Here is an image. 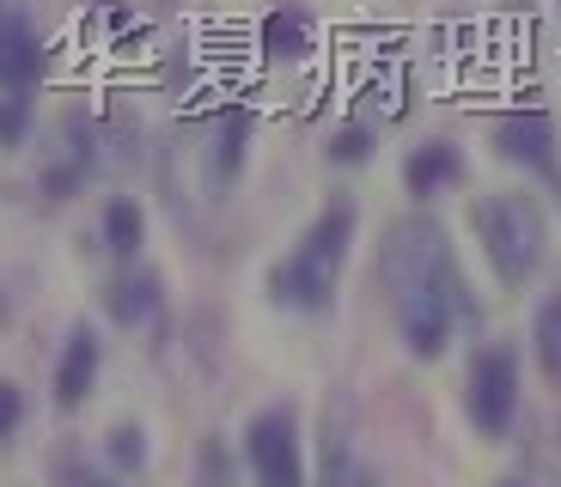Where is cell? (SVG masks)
I'll return each mask as SVG.
<instances>
[{
    "label": "cell",
    "mask_w": 561,
    "mask_h": 487,
    "mask_svg": "<svg viewBox=\"0 0 561 487\" xmlns=\"http://www.w3.org/2000/svg\"><path fill=\"white\" fill-rule=\"evenodd\" d=\"M379 275H385V292H391L403 348L415 353V360H439V353L451 348L458 323L470 317V287H463V275H458L446 225L427 220V213L397 220L391 232H385Z\"/></svg>",
    "instance_id": "cell-1"
},
{
    "label": "cell",
    "mask_w": 561,
    "mask_h": 487,
    "mask_svg": "<svg viewBox=\"0 0 561 487\" xmlns=\"http://www.w3.org/2000/svg\"><path fill=\"white\" fill-rule=\"evenodd\" d=\"M348 244H354V201H330L318 220L299 232V244L268 268V292L294 311H330L342 287V268H348Z\"/></svg>",
    "instance_id": "cell-2"
},
{
    "label": "cell",
    "mask_w": 561,
    "mask_h": 487,
    "mask_svg": "<svg viewBox=\"0 0 561 487\" xmlns=\"http://www.w3.org/2000/svg\"><path fill=\"white\" fill-rule=\"evenodd\" d=\"M470 220H477V244L489 256L494 280L501 287H525L537 275V263H543V244H549L543 208L519 189H501V195H482Z\"/></svg>",
    "instance_id": "cell-3"
},
{
    "label": "cell",
    "mask_w": 561,
    "mask_h": 487,
    "mask_svg": "<svg viewBox=\"0 0 561 487\" xmlns=\"http://www.w3.org/2000/svg\"><path fill=\"white\" fill-rule=\"evenodd\" d=\"M463 415L482 439H506L513 415H519V353L494 341V348H477L470 360V384H463Z\"/></svg>",
    "instance_id": "cell-4"
},
{
    "label": "cell",
    "mask_w": 561,
    "mask_h": 487,
    "mask_svg": "<svg viewBox=\"0 0 561 487\" xmlns=\"http://www.w3.org/2000/svg\"><path fill=\"white\" fill-rule=\"evenodd\" d=\"M244 469L256 487H306V445H299V415L287 403L251 415L244 427Z\"/></svg>",
    "instance_id": "cell-5"
},
{
    "label": "cell",
    "mask_w": 561,
    "mask_h": 487,
    "mask_svg": "<svg viewBox=\"0 0 561 487\" xmlns=\"http://www.w3.org/2000/svg\"><path fill=\"white\" fill-rule=\"evenodd\" d=\"M494 147H501V159L537 171V177L561 195V147H556L549 111H506L501 123H494Z\"/></svg>",
    "instance_id": "cell-6"
},
{
    "label": "cell",
    "mask_w": 561,
    "mask_h": 487,
    "mask_svg": "<svg viewBox=\"0 0 561 487\" xmlns=\"http://www.w3.org/2000/svg\"><path fill=\"white\" fill-rule=\"evenodd\" d=\"M43 68H49L43 31L19 0H0V92H37Z\"/></svg>",
    "instance_id": "cell-7"
},
{
    "label": "cell",
    "mask_w": 561,
    "mask_h": 487,
    "mask_svg": "<svg viewBox=\"0 0 561 487\" xmlns=\"http://www.w3.org/2000/svg\"><path fill=\"white\" fill-rule=\"evenodd\" d=\"M92 171H99V140H92L85 116H68V123H61V140H56V159L43 165V195H49V201H73Z\"/></svg>",
    "instance_id": "cell-8"
},
{
    "label": "cell",
    "mask_w": 561,
    "mask_h": 487,
    "mask_svg": "<svg viewBox=\"0 0 561 487\" xmlns=\"http://www.w3.org/2000/svg\"><path fill=\"white\" fill-rule=\"evenodd\" d=\"M99 372H104V348H99V329L92 323H73L68 348L56 360V403L61 408H80L92 390H99Z\"/></svg>",
    "instance_id": "cell-9"
},
{
    "label": "cell",
    "mask_w": 561,
    "mask_h": 487,
    "mask_svg": "<svg viewBox=\"0 0 561 487\" xmlns=\"http://www.w3.org/2000/svg\"><path fill=\"white\" fill-rule=\"evenodd\" d=\"M244 153H251V111H220L208 128V189H214V201L239 183Z\"/></svg>",
    "instance_id": "cell-10"
},
{
    "label": "cell",
    "mask_w": 561,
    "mask_h": 487,
    "mask_svg": "<svg viewBox=\"0 0 561 487\" xmlns=\"http://www.w3.org/2000/svg\"><path fill=\"white\" fill-rule=\"evenodd\" d=\"M159 305H165V280H159L153 268L116 275L111 287H104V311H111V323H123V329H140L147 317H159Z\"/></svg>",
    "instance_id": "cell-11"
},
{
    "label": "cell",
    "mask_w": 561,
    "mask_h": 487,
    "mask_svg": "<svg viewBox=\"0 0 561 487\" xmlns=\"http://www.w3.org/2000/svg\"><path fill=\"white\" fill-rule=\"evenodd\" d=\"M458 177H463V153L451 147V140H427V147H415V153H409V165H403V189L415 195V201L451 189Z\"/></svg>",
    "instance_id": "cell-12"
},
{
    "label": "cell",
    "mask_w": 561,
    "mask_h": 487,
    "mask_svg": "<svg viewBox=\"0 0 561 487\" xmlns=\"http://www.w3.org/2000/svg\"><path fill=\"white\" fill-rule=\"evenodd\" d=\"M263 49L275 61L311 56V13H299V7H275V13L263 19Z\"/></svg>",
    "instance_id": "cell-13"
},
{
    "label": "cell",
    "mask_w": 561,
    "mask_h": 487,
    "mask_svg": "<svg viewBox=\"0 0 561 487\" xmlns=\"http://www.w3.org/2000/svg\"><path fill=\"white\" fill-rule=\"evenodd\" d=\"M140 244H147V220H140V208L128 195H116L111 208H104V251H111L116 263H135Z\"/></svg>",
    "instance_id": "cell-14"
},
{
    "label": "cell",
    "mask_w": 561,
    "mask_h": 487,
    "mask_svg": "<svg viewBox=\"0 0 561 487\" xmlns=\"http://www.w3.org/2000/svg\"><path fill=\"white\" fill-rule=\"evenodd\" d=\"M531 341H537V366H543V378L561 384V292H549L543 305H537Z\"/></svg>",
    "instance_id": "cell-15"
},
{
    "label": "cell",
    "mask_w": 561,
    "mask_h": 487,
    "mask_svg": "<svg viewBox=\"0 0 561 487\" xmlns=\"http://www.w3.org/2000/svg\"><path fill=\"white\" fill-rule=\"evenodd\" d=\"M190 482H196V487H232V482H239V475H232V451H226L214 432L196 445V469H190Z\"/></svg>",
    "instance_id": "cell-16"
},
{
    "label": "cell",
    "mask_w": 561,
    "mask_h": 487,
    "mask_svg": "<svg viewBox=\"0 0 561 487\" xmlns=\"http://www.w3.org/2000/svg\"><path fill=\"white\" fill-rule=\"evenodd\" d=\"M31 135V92H7L0 97V147H25Z\"/></svg>",
    "instance_id": "cell-17"
},
{
    "label": "cell",
    "mask_w": 561,
    "mask_h": 487,
    "mask_svg": "<svg viewBox=\"0 0 561 487\" xmlns=\"http://www.w3.org/2000/svg\"><path fill=\"white\" fill-rule=\"evenodd\" d=\"M366 159H373V128L348 123L330 135V165H366Z\"/></svg>",
    "instance_id": "cell-18"
},
{
    "label": "cell",
    "mask_w": 561,
    "mask_h": 487,
    "mask_svg": "<svg viewBox=\"0 0 561 487\" xmlns=\"http://www.w3.org/2000/svg\"><path fill=\"white\" fill-rule=\"evenodd\" d=\"M111 457H116V469H140V463H147V432H140V427H116L111 432Z\"/></svg>",
    "instance_id": "cell-19"
},
{
    "label": "cell",
    "mask_w": 561,
    "mask_h": 487,
    "mask_svg": "<svg viewBox=\"0 0 561 487\" xmlns=\"http://www.w3.org/2000/svg\"><path fill=\"white\" fill-rule=\"evenodd\" d=\"M19 427H25V390L13 378H0V439H13Z\"/></svg>",
    "instance_id": "cell-20"
},
{
    "label": "cell",
    "mask_w": 561,
    "mask_h": 487,
    "mask_svg": "<svg viewBox=\"0 0 561 487\" xmlns=\"http://www.w3.org/2000/svg\"><path fill=\"white\" fill-rule=\"evenodd\" d=\"M323 487H360V475L348 469V451L330 445V463H323Z\"/></svg>",
    "instance_id": "cell-21"
},
{
    "label": "cell",
    "mask_w": 561,
    "mask_h": 487,
    "mask_svg": "<svg viewBox=\"0 0 561 487\" xmlns=\"http://www.w3.org/2000/svg\"><path fill=\"white\" fill-rule=\"evenodd\" d=\"M494 487H525V482H513V475H506V482H494Z\"/></svg>",
    "instance_id": "cell-22"
},
{
    "label": "cell",
    "mask_w": 561,
    "mask_h": 487,
    "mask_svg": "<svg viewBox=\"0 0 561 487\" xmlns=\"http://www.w3.org/2000/svg\"><path fill=\"white\" fill-rule=\"evenodd\" d=\"M153 7H178V0H153Z\"/></svg>",
    "instance_id": "cell-23"
},
{
    "label": "cell",
    "mask_w": 561,
    "mask_h": 487,
    "mask_svg": "<svg viewBox=\"0 0 561 487\" xmlns=\"http://www.w3.org/2000/svg\"><path fill=\"white\" fill-rule=\"evenodd\" d=\"M92 487H116V482H92Z\"/></svg>",
    "instance_id": "cell-24"
}]
</instances>
